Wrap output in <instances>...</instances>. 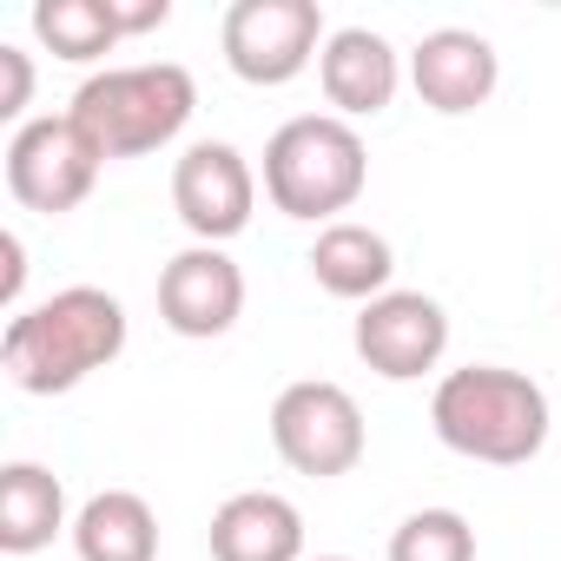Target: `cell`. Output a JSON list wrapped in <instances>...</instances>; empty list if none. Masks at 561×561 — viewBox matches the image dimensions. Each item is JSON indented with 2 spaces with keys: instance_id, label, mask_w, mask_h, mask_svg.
<instances>
[{
  "instance_id": "7402d4cb",
  "label": "cell",
  "mask_w": 561,
  "mask_h": 561,
  "mask_svg": "<svg viewBox=\"0 0 561 561\" xmlns=\"http://www.w3.org/2000/svg\"><path fill=\"white\" fill-rule=\"evenodd\" d=\"M318 561H351V554H318Z\"/></svg>"
},
{
  "instance_id": "277c9868",
  "label": "cell",
  "mask_w": 561,
  "mask_h": 561,
  "mask_svg": "<svg viewBox=\"0 0 561 561\" xmlns=\"http://www.w3.org/2000/svg\"><path fill=\"white\" fill-rule=\"evenodd\" d=\"M192 106H198V87H192V73L179 60L106 67L73 93V119L106 159H139V152L172 146L185 133Z\"/></svg>"
},
{
  "instance_id": "8fae6325",
  "label": "cell",
  "mask_w": 561,
  "mask_h": 561,
  "mask_svg": "<svg viewBox=\"0 0 561 561\" xmlns=\"http://www.w3.org/2000/svg\"><path fill=\"white\" fill-rule=\"evenodd\" d=\"M410 80H416V100L430 106V113H476V106H489V93H495V80H502V60H495V47L482 41V34H469V27H436V34H423V47L410 54Z\"/></svg>"
},
{
  "instance_id": "8992f818",
  "label": "cell",
  "mask_w": 561,
  "mask_h": 561,
  "mask_svg": "<svg viewBox=\"0 0 561 561\" xmlns=\"http://www.w3.org/2000/svg\"><path fill=\"white\" fill-rule=\"evenodd\" d=\"M271 443L298 476H351L364 462V410L344 383H291L271 403Z\"/></svg>"
},
{
  "instance_id": "3957f363",
  "label": "cell",
  "mask_w": 561,
  "mask_h": 561,
  "mask_svg": "<svg viewBox=\"0 0 561 561\" xmlns=\"http://www.w3.org/2000/svg\"><path fill=\"white\" fill-rule=\"evenodd\" d=\"M364 179H370V152H364L357 126L337 113L285 119L264 146V198L305 225H318V218L337 225V211H351L364 198Z\"/></svg>"
},
{
  "instance_id": "6da1fadb",
  "label": "cell",
  "mask_w": 561,
  "mask_h": 561,
  "mask_svg": "<svg viewBox=\"0 0 561 561\" xmlns=\"http://www.w3.org/2000/svg\"><path fill=\"white\" fill-rule=\"evenodd\" d=\"M126 351V305L100 285L54 291L34 311H14L8 337H0V370L27 397H60L106 370Z\"/></svg>"
},
{
  "instance_id": "2e32d148",
  "label": "cell",
  "mask_w": 561,
  "mask_h": 561,
  "mask_svg": "<svg viewBox=\"0 0 561 561\" xmlns=\"http://www.w3.org/2000/svg\"><path fill=\"white\" fill-rule=\"evenodd\" d=\"M73 548H80V561H159V522H152L146 495L106 489L73 515Z\"/></svg>"
},
{
  "instance_id": "4fadbf2b",
  "label": "cell",
  "mask_w": 561,
  "mask_h": 561,
  "mask_svg": "<svg viewBox=\"0 0 561 561\" xmlns=\"http://www.w3.org/2000/svg\"><path fill=\"white\" fill-rule=\"evenodd\" d=\"M298 554H305V515L271 489H244L211 515V561H298Z\"/></svg>"
},
{
  "instance_id": "5b68a950",
  "label": "cell",
  "mask_w": 561,
  "mask_h": 561,
  "mask_svg": "<svg viewBox=\"0 0 561 561\" xmlns=\"http://www.w3.org/2000/svg\"><path fill=\"white\" fill-rule=\"evenodd\" d=\"M225 67L244 87H291L324 54L318 0H231L225 14Z\"/></svg>"
},
{
  "instance_id": "7a4b0ae2",
  "label": "cell",
  "mask_w": 561,
  "mask_h": 561,
  "mask_svg": "<svg viewBox=\"0 0 561 561\" xmlns=\"http://www.w3.org/2000/svg\"><path fill=\"white\" fill-rule=\"evenodd\" d=\"M430 423L443 436V449L469 456V462H495L515 469L528 456H541L548 443V397L535 377L502 370V364H469L449 370L430 397Z\"/></svg>"
},
{
  "instance_id": "52a82bcc",
  "label": "cell",
  "mask_w": 561,
  "mask_h": 561,
  "mask_svg": "<svg viewBox=\"0 0 561 561\" xmlns=\"http://www.w3.org/2000/svg\"><path fill=\"white\" fill-rule=\"evenodd\" d=\"M100 165H106V152L80 133L73 113H60V119H54V113H47V119H27V126L8 139V192H14L27 211H47V218L73 211V205L93 192Z\"/></svg>"
},
{
  "instance_id": "d6986e66",
  "label": "cell",
  "mask_w": 561,
  "mask_h": 561,
  "mask_svg": "<svg viewBox=\"0 0 561 561\" xmlns=\"http://www.w3.org/2000/svg\"><path fill=\"white\" fill-rule=\"evenodd\" d=\"M34 100V60L21 47H0V119H21Z\"/></svg>"
},
{
  "instance_id": "ba28073f",
  "label": "cell",
  "mask_w": 561,
  "mask_h": 561,
  "mask_svg": "<svg viewBox=\"0 0 561 561\" xmlns=\"http://www.w3.org/2000/svg\"><path fill=\"white\" fill-rule=\"evenodd\" d=\"M251 205H257V179H251L238 146L198 139V146L179 152V165H172V211H179V225L198 244L238 238L251 225Z\"/></svg>"
},
{
  "instance_id": "ffe728a7",
  "label": "cell",
  "mask_w": 561,
  "mask_h": 561,
  "mask_svg": "<svg viewBox=\"0 0 561 561\" xmlns=\"http://www.w3.org/2000/svg\"><path fill=\"white\" fill-rule=\"evenodd\" d=\"M113 21H119V34H152V27H165V21H172V0H139V8L113 0Z\"/></svg>"
},
{
  "instance_id": "7c38bea8",
  "label": "cell",
  "mask_w": 561,
  "mask_h": 561,
  "mask_svg": "<svg viewBox=\"0 0 561 561\" xmlns=\"http://www.w3.org/2000/svg\"><path fill=\"white\" fill-rule=\"evenodd\" d=\"M318 80H324V100L337 106V119H377L390 100H397V47L370 27H337L318 54Z\"/></svg>"
},
{
  "instance_id": "ac0fdd59",
  "label": "cell",
  "mask_w": 561,
  "mask_h": 561,
  "mask_svg": "<svg viewBox=\"0 0 561 561\" xmlns=\"http://www.w3.org/2000/svg\"><path fill=\"white\" fill-rule=\"evenodd\" d=\"M390 561H476V528L456 508H416L390 535Z\"/></svg>"
},
{
  "instance_id": "30bf717a",
  "label": "cell",
  "mask_w": 561,
  "mask_h": 561,
  "mask_svg": "<svg viewBox=\"0 0 561 561\" xmlns=\"http://www.w3.org/2000/svg\"><path fill=\"white\" fill-rule=\"evenodd\" d=\"M244 311V271L218 244H192L159 271V318L179 337H225Z\"/></svg>"
},
{
  "instance_id": "5bb4252c",
  "label": "cell",
  "mask_w": 561,
  "mask_h": 561,
  "mask_svg": "<svg viewBox=\"0 0 561 561\" xmlns=\"http://www.w3.org/2000/svg\"><path fill=\"white\" fill-rule=\"evenodd\" d=\"M305 264H311V277H318L331 298L370 305V298H383V291H390L397 251H390V238H383V231L337 218V225H324V231H318V244H311V257H305Z\"/></svg>"
},
{
  "instance_id": "9a60e30c",
  "label": "cell",
  "mask_w": 561,
  "mask_h": 561,
  "mask_svg": "<svg viewBox=\"0 0 561 561\" xmlns=\"http://www.w3.org/2000/svg\"><path fill=\"white\" fill-rule=\"evenodd\" d=\"M67 528V489L41 462H8L0 469V548L8 554H41Z\"/></svg>"
},
{
  "instance_id": "44dd1931",
  "label": "cell",
  "mask_w": 561,
  "mask_h": 561,
  "mask_svg": "<svg viewBox=\"0 0 561 561\" xmlns=\"http://www.w3.org/2000/svg\"><path fill=\"white\" fill-rule=\"evenodd\" d=\"M0 257H8V277H0V305H21V285H27V251H21V238H14V231L0 238Z\"/></svg>"
},
{
  "instance_id": "e0dca14e",
  "label": "cell",
  "mask_w": 561,
  "mask_h": 561,
  "mask_svg": "<svg viewBox=\"0 0 561 561\" xmlns=\"http://www.w3.org/2000/svg\"><path fill=\"white\" fill-rule=\"evenodd\" d=\"M34 34L54 60H73V67H87V60H100L126 41L119 21H113V0H41Z\"/></svg>"
},
{
  "instance_id": "9c48e42d",
  "label": "cell",
  "mask_w": 561,
  "mask_h": 561,
  "mask_svg": "<svg viewBox=\"0 0 561 561\" xmlns=\"http://www.w3.org/2000/svg\"><path fill=\"white\" fill-rule=\"evenodd\" d=\"M443 351H449V311L423 291H383L357 311V357L390 383L436 370Z\"/></svg>"
}]
</instances>
